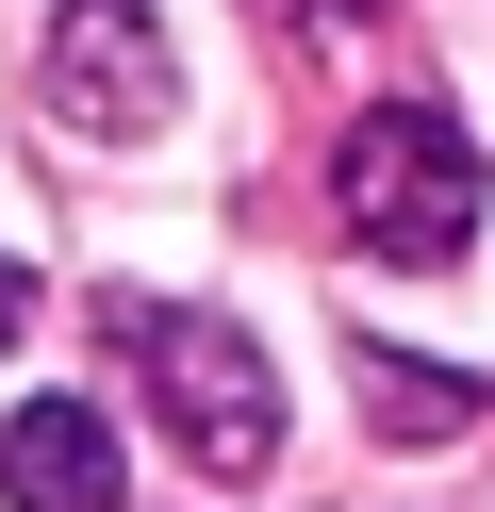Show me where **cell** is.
Returning <instances> with one entry per match:
<instances>
[{
  "label": "cell",
  "mask_w": 495,
  "mask_h": 512,
  "mask_svg": "<svg viewBox=\"0 0 495 512\" xmlns=\"http://www.w3.org/2000/svg\"><path fill=\"white\" fill-rule=\"evenodd\" d=\"M479 380H462V364H396V347H363V430H380V446H462V430H479Z\"/></svg>",
  "instance_id": "obj_5"
},
{
  "label": "cell",
  "mask_w": 495,
  "mask_h": 512,
  "mask_svg": "<svg viewBox=\"0 0 495 512\" xmlns=\"http://www.w3.org/2000/svg\"><path fill=\"white\" fill-rule=\"evenodd\" d=\"M50 116L99 133V149H149L165 116H182V67H165V34L132 0H66L50 17Z\"/></svg>",
  "instance_id": "obj_3"
},
{
  "label": "cell",
  "mask_w": 495,
  "mask_h": 512,
  "mask_svg": "<svg viewBox=\"0 0 495 512\" xmlns=\"http://www.w3.org/2000/svg\"><path fill=\"white\" fill-rule=\"evenodd\" d=\"M17 314H33V281H17V265H0V347H17Z\"/></svg>",
  "instance_id": "obj_6"
},
{
  "label": "cell",
  "mask_w": 495,
  "mask_h": 512,
  "mask_svg": "<svg viewBox=\"0 0 495 512\" xmlns=\"http://www.w3.org/2000/svg\"><path fill=\"white\" fill-rule=\"evenodd\" d=\"M99 347H116V364H149V413L182 430L198 479H264V463H281V380H264V347L231 331V314L99 298Z\"/></svg>",
  "instance_id": "obj_1"
},
{
  "label": "cell",
  "mask_w": 495,
  "mask_h": 512,
  "mask_svg": "<svg viewBox=\"0 0 495 512\" xmlns=\"http://www.w3.org/2000/svg\"><path fill=\"white\" fill-rule=\"evenodd\" d=\"M0 512H116V430H99V397H17L0 413Z\"/></svg>",
  "instance_id": "obj_4"
},
{
  "label": "cell",
  "mask_w": 495,
  "mask_h": 512,
  "mask_svg": "<svg viewBox=\"0 0 495 512\" xmlns=\"http://www.w3.org/2000/svg\"><path fill=\"white\" fill-rule=\"evenodd\" d=\"M330 199H347V248H380V265H462L479 248V149H462V116L380 100L330 166Z\"/></svg>",
  "instance_id": "obj_2"
}]
</instances>
